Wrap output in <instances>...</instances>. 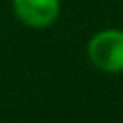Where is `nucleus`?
<instances>
[{
	"instance_id": "f03ea898",
	"label": "nucleus",
	"mask_w": 123,
	"mask_h": 123,
	"mask_svg": "<svg viewBox=\"0 0 123 123\" xmlns=\"http://www.w3.org/2000/svg\"><path fill=\"white\" fill-rule=\"evenodd\" d=\"M12 12L25 27L48 29L62 13V0H12Z\"/></svg>"
},
{
	"instance_id": "f257e3e1",
	"label": "nucleus",
	"mask_w": 123,
	"mask_h": 123,
	"mask_svg": "<svg viewBox=\"0 0 123 123\" xmlns=\"http://www.w3.org/2000/svg\"><path fill=\"white\" fill-rule=\"evenodd\" d=\"M88 62L102 73H123V31L102 29L96 31L86 42Z\"/></svg>"
}]
</instances>
